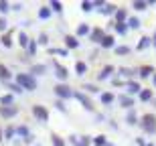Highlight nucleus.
Instances as JSON below:
<instances>
[{
	"instance_id": "2",
	"label": "nucleus",
	"mask_w": 156,
	"mask_h": 146,
	"mask_svg": "<svg viewBox=\"0 0 156 146\" xmlns=\"http://www.w3.org/2000/svg\"><path fill=\"white\" fill-rule=\"evenodd\" d=\"M18 81H20L22 85H27L29 89H33V87H35V81H33L31 77H27V75H20V77H18Z\"/></svg>"
},
{
	"instance_id": "10",
	"label": "nucleus",
	"mask_w": 156,
	"mask_h": 146,
	"mask_svg": "<svg viewBox=\"0 0 156 146\" xmlns=\"http://www.w3.org/2000/svg\"><path fill=\"white\" fill-rule=\"evenodd\" d=\"M55 146H63V140H61V138H57V136H55Z\"/></svg>"
},
{
	"instance_id": "9",
	"label": "nucleus",
	"mask_w": 156,
	"mask_h": 146,
	"mask_svg": "<svg viewBox=\"0 0 156 146\" xmlns=\"http://www.w3.org/2000/svg\"><path fill=\"white\" fill-rule=\"evenodd\" d=\"M112 43H114V41H112V37H106V39H104V45H106V47H110Z\"/></svg>"
},
{
	"instance_id": "3",
	"label": "nucleus",
	"mask_w": 156,
	"mask_h": 146,
	"mask_svg": "<svg viewBox=\"0 0 156 146\" xmlns=\"http://www.w3.org/2000/svg\"><path fill=\"white\" fill-rule=\"evenodd\" d=\"M33 110H35V116H37V118H43V120L47 118V110H45V108H41V105H35Z\"/></svg>"
},
{
	"instance_id": "7",
	"label": "nucleus",
	"mask_w": 156,
	"mask_h": 146,
	"mask_svg": "<svg viewBox=\"0 0 156 146\" xmlns=\"http://www.w3.org/2000/svg\"><path fill=\"white\" fill-rule=\"evenodd\" d=\"M14 114H16V112H14L12 108H10V110H8V108H4V110H2V116H14Z\"/></svg>"
},
{
	"instance_id": "4",
	"label": "nucleus",
	"mask_w": 156,
	"mask_h": 146,
	"mask_svg": "<svg viewBox=\"0 0 156 146\" xmlns=\"http://www.w3.org/2000/svg\"><path fill=\"white\" fill-rule=\"evenodd\" d=\"M55 92H57V94H59V96H63V97L71 96V92H69V89H67V87H59V85H57V89H55Z\"/></svg>"
},
{
	"instance_id": "8",
	"label": "nucleus",
	"mask_w": 156,
	"mask_h": 146,
	"mask_svg": "<svg viewBox=\"0 0 156 146\" xmlns=\"http://www.w3.org/2000/svg\"><path fill=\"white\" fill-rule=\"evenodd\" d=\"M4 45H6V47H10V45H12V39H10V35H6V37H4Z\"/></svg>"
},
{
	"instance_id": "5",
	"label": "nucleus",
	"mask_w": 156,
	"mask_h": 146,
	"mask_svg": "<svg viewBox=\"0 0 156 146\" xmlns=\"http://www.w3.org/2000/svg\"><path fill=\"white\" fill-rule=\"evenodd\" d=\"M0 77H2V79H8V77H10V73H8V69H6L4 65H0Z\"/></svg>"
},
{
	"instance_id": "1",
	"label": "nucleus",
	"mask_w": 156,
	"mask_h": 146,
	"mask_svg": "<svg viewBox=\"0 0 156 146\" xmlns=\"http://www.w3.org/2000/svg\"><path fill=\"white\" fill-rule=\"evenodd\" d=\"M142 124H144L146 130H154L156 128V118L152 116V114H146V116L142 118Z\"/></svg>"
},
{
	"instance_id": "6",
	"label": "nucleus",
	"mask_w": 156,
	"mask_h": 146,
	"mask_svg": "<svg viewBox=\"0 0 156 146\" xmlns=\"http://www.w3.org/2000/svg\"><path fill=\"white\" fill-rule=\"evenodd\" d=\"M65 43H67V47H77V39H73V37H67V39H65Z\"/></svg>"
}]
</instances>
